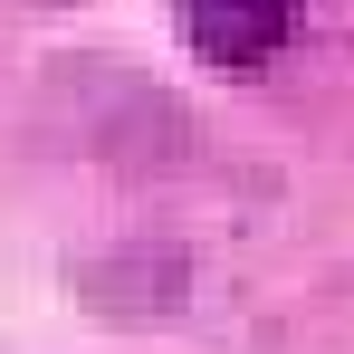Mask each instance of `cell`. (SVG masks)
<instances>
[{
    "instance_id": "obj_1",
    "label": "cell",
    "mask_w": 354,
    "mask_h": 354,
    "mask_svg": "<svg viewBox=\"0 0 354 354\" xmlns=\"http://www.w3.org/2000/svg\"><path fill=\"white\" fill-rule=\"evenodd\" d=\"M297 10H306V0H173L182 39L211 67H268L297 39Z\"/></svg>"
}]
</instances>
